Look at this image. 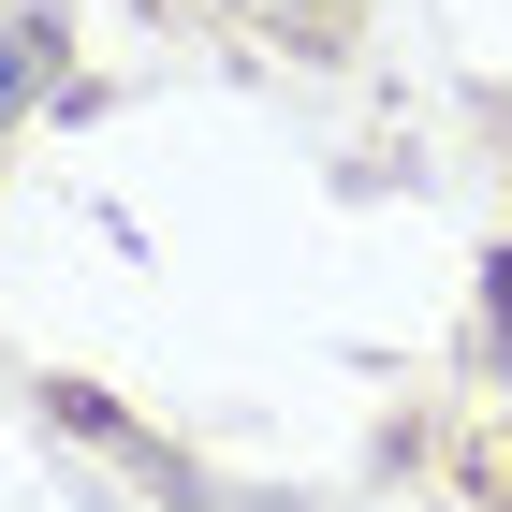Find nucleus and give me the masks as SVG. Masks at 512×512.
Listing matches in <instances>:
<instances>
[]
</instances>
